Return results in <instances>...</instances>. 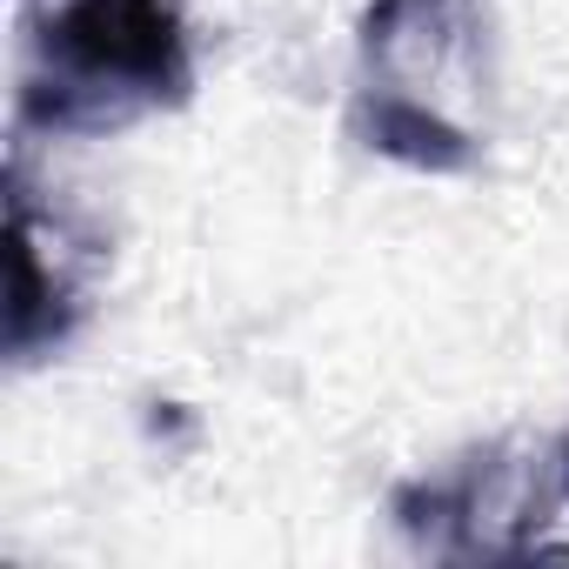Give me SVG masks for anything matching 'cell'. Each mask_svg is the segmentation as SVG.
Masks as SVG:
<instances>
[{"label": "cell", "mask_w": 569, "mask_h": 569, "mask_svg": "<svg viewBox=\"0 0 569 569\" xmlns=\"http://www.w3.org/2000/svg\"><path fill=\"white\" fill-rule=\"evenodd\" d=\"M489 21L482 0H369L356 28L349 128L362 148L416 174H469L482 161Z\"/></svg>", "instance_id": "6da1fadb"}, {"label": "cell", "mask_w": 569, "mask_h": 569, "mask_svg": "<svg viewBox=\"0 0 569 569\" xmlns=\"http://www.w3.org/2000/svg\"><path fill=\"white\" fill-rule=\"evenodd\" d=\"M194 94V48L174 0H61L28 34L21 134L101 141Z\"/></svg>", "instance_id": "7a4b0ae2"}, {"label": "cell", "mask_w": 569, "mask_h": 569, "mask_svg": "<svg viewBox=\"0 0 569 569\" xmlns=\"http://www.w3.org/2000/svg\"><path fill=\"white\" fill-rule=\"evenodd\" d=\"M88 254H61L48 268V234L41 214L28 201V188H14V309H8V356L34 362L48 349H61L88 309Z\"/></svg>", "instance_id": "3957f363"}, {"label": "cell", "mask_w": 569, "mask_h": 569, "mask_svg": "<svg viewBox=\"0 0 569 569\" xmlns=\"http://www.w3.org/2000/svg\"><path fill=\"white\" fill-rule=\"evenodd\" d=\"M556 462H562V496H569V436H562V449H556Z\"/></svg>", "instance_id": "277c9868"}]
</instances>
